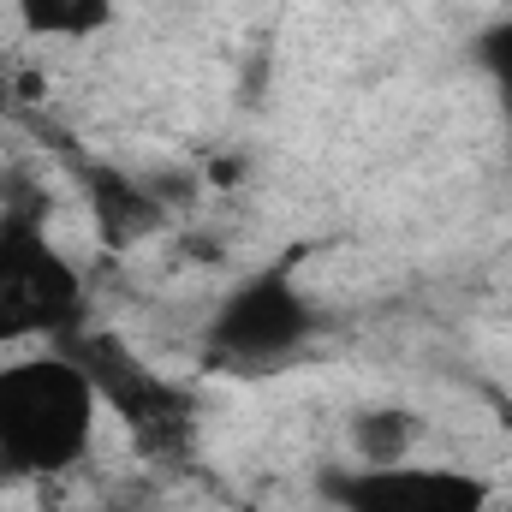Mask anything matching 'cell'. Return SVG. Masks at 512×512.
<instances>
[{"label":"cell","mask_w":512,"mask_h":512,"mask_svg":"<svg viewBox=\"0 0 512 512\" xmlns=\"http://www.w3.org/2000/svg\"><path fill=\"white\" fill-rule=\"evenodd\" d=\"M310 334V298L286 280V274H262L245 292H233L215 322H209V340L221 358L233 364H280L292 358V346Z\"/></svg>","instance_id":"cell-3"},{"label":"cell","mask_w":512,"mask_h":512,"mask_svg":"<svg viewBox=\"0 0 512 512\" xmlns=\"http://www.w3.org/2000/svg\"><path fill=\"white\" fill-rule=\"evenodd\" d=\"M12 12L24 18V30L36 36H96L108 18H114V0H12Z\"/></svg>","instance_id":"cell-5"},{"label":"cell","mask_w":512,"mask_h":512,"mask_svg":"<svg viewBox=\"0 0 512 512\" xmlns=\"http://www.w3.org/2000/svg\"><path fill=\"white\" fill-rule=\"evenodd\" d=\"M346 512H489V483L465 465H387V471H358L340 495Z\"/></svg>","instance_id":"cell-4"},{"label":"cell","mask_w":512,"mask_h":512,"mask_svg":"<svg viewBox=\"0 0 512 512\" xmlns=\"http://www.w3.org/2000/svg\"><path fill=\"white\" fill-rule=\"evenodd\" d=\"M78 316V268L36 227V215L0 221V346L60 334Z\"/></svg>","instance_id":"cell-2"},{"label":"cell","mask_w":512,"mask_h":512,"mask_svg":"<svg viewBox=\"0 0 512 512\" xmlns=\"http://www.w3.org/2000/svg\"><path fill=\"white\" fill-rule=\"evenodd\" d=\"M483 54H489V72H495V90H501V102L512 108V24H501V30L483 42Z\"/></svg>","instance_id":"cell-6"},{"label":"cell","mask_w":512,"mask_h":512,"mask_svg":"<svg viewBox=\"0 0 512 512\" xmlns=\"http://www.w3.org/2000/svg\"><path fill=\"white\" fill-rule=\"evenodd\" d=\"M102 387L84 358L30 352L0 370V477H60L90 459Z\"/></svg>","instance_id":"cell-1"}]
</instances>
